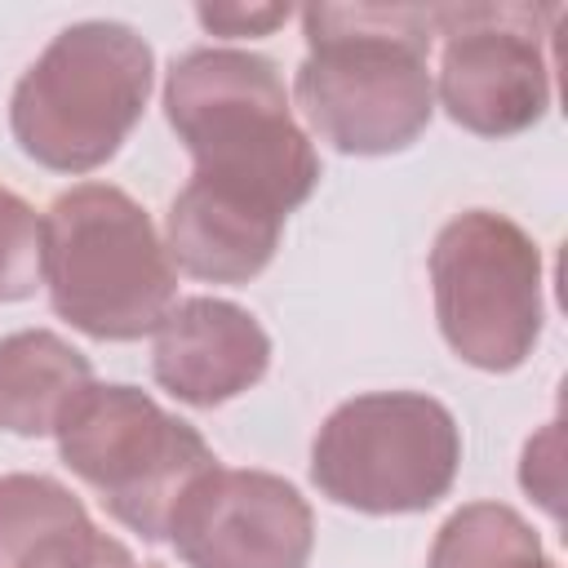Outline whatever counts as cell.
Wrapping results in <instances>:
<instances>
[{
  "label": "cell",
  "instance_id": "cell-1",
  "mask_svg": "<svg viewBox=\"0 0 568 568\" xmlns=\"http://www.w3.org/2000/svg\"><path fill=\"white\" fill-rule=\"evenodd\" d=\"M293 98L306 124L342 155H390L413 146L435 111L426 53L435 9L417 4H311Z\"/></svg>",
  "mask_w": 568,
  "mask_h": 568
},
{
  "label": "cell",
  "instance_id": "cell-10",
  "mask_svg": "<svg viewBox=\"0 0 568 568\" xmlns=\"http://www.w3.org/2000/svg\"><path fill=\"white\" fill-rule=\"evenodd\" d=\"M266 364V328L226 297H182L155 328L151 373L173 399L191 408H217L244 395L262 382Z\"/></svg>",
  "mask_w": 568,
  "mask_h": 568
},
{
  "label": "cell",
  "instance_id": "cell-13",
  "mask_svg": "<svg viewBox=\"0 0 568 568\" xmlns=\"http://www.w3.org/2000/svg\"><path fill=\"white\" fill-rule=\"evenodd\" d=\"M541 559L532 524L501 501H470L435 532L426 568H524Z\"/></svg>",
  "mask_w": 568,
  "mask_h": 568
},
{
  "label": "cell",
  "instance_id": "cell-7",
  "mask_svg": "<svg viewBox=\"0 0 568 568\" xmlns=\"http://www.w3.org/2000/svg\"><path fill=\"white\" fill-rule=\"evenodd\" d=\"M435 320L448 351L484 373L519 368L541 337V253L493 209L444 222L430 248Z\"/></svg>",
  "mask_w": 568,
  "mask_h": 568
},
{
  "label": "cell",
  "instance_id": "cell-17",
  "mask_svg": "<svg viewBox=\"0 0 568 568\" xmlns=\"http://www.w3.org/2000/svg\"><path fill=\"white\" fill-rule=\"evenodd\" d=\"M195 18L213 36H271L288 18V4H200Z\"/></svg>",
  "mask_w": 568,
  "mask_h": 568
},
{
  "label": "cell",
  "instance_id": "cell-11",
  "mask_svg": "<svg viewBox=\"0 0 568 568\" xmlns=\"http://www.w3.org/2000/svg\"><path fill=\"white\" fill-rule=\"evenodd\" d=\"M284 217L213 186L186 182L164 217V248L186 275L209 284H248L280 248Z\"/></svg>",
  "mask_w": 568,
  "mask_h": 568
},
{
  "label": "cell",
  "instance_id": "cell-18",
  "mask_svg": "<svg viewBox=\"0 0 568 568\" xmlns=\"http://www.w3.org/2000/svg\"><path fill=\"white\" fill-rule=\"evenodd\" d=\"M524 568H555V564H550V559L541 555V559H532V564H524Z\"/></svg>",
  "mask_w": 568,
  "mask_h": 568
},
{
  "label": "cell",
  "instance_id": "cell-4",
  "mask_svg": "<svg viewBox=\"0 0 568 568\" xmlns=\"http://www.w3.org/2000/svg\"><path fill=\"white\" fill-rule=\"evenodd\" d=\"M44 288L71 328L98 342H138L169 315L178 275L129 191L80 182L44 213Z\"/></svg>",
  "mask_w": 568,
  "mask_h": 568
},
{
  "label": "cell",
  "instance_id": "cell-12",
  "mask_svg": "<svg viewBox=\"0 0 568 568\" xmlns=\"http://www.w3.org/2000/svg\"><path fill=\"white\" fill-rule=\"evenodd\" d=\"M93 382L89 359L49 328L0 337V426L9 435H53L62 408Z\"/></svg>",
  "mask_w": 568,
  "mask_h": 568
},
{
  "label": "cell",
  "instance_id": "cell-8",
  "mask_svg": "<svg viewBox=\"0 0 568 568\" xmlns=\"http://www.w3.org/2000/svg\"><path fill=\"white\" fill-rule=\"evenodd\" d=\"M439 102L453 124L479 138L532 129L550 106V67L537 13L524 4H444L435 9Z\"/></svg>",
  "mask_w": 568,
  "mask_h": 568
},
{
  "label": "cell",
  "instance_id": "cell-2",
  "mask_svg": "<svg viewBox=\"0 0 568 568\" xmlns=\"http://www.w3.org/2000/svg\"><path fill=\"white\" fill-rule=\"evenodd\" d=\"M164 115L191 151V182L288 217L320 182V155L288 111L271 58L191 49L164 75Z\"/></svg>",
  "mask_w": 568,
  "mask_h": 568
},
{
  "label": "cell",
  "instance_id": "cell-3",
  "mask_svg": "<svg viewBox=\"0 0 568 568\" xmlns=\"http://www.w3.org/2000/svg\"><path fill=\"white\" fill-rule=\"evenodd\" d=\"M151 80L155 53L133 27L71 22L13 84V142L53 173H93L142 120Z\"/></svg>",
  "mask_w": 568,
  "mask_h": 568
},
{
  "label": "cell",
  "instance_id": "cell-9",
  "mask_svg": "<svg viewBox=\"0 0 568 568\" xmlns=\"http://www.w3.org/2000/svg\"><path fill=\"white\" fill-rule=\"evenodd\" d=\"M169 541L186 568H306L315 515L284 475L213 466L178 501Z\"/></svg>",
  "mask_w": 568,
  "mask_h": 568
},
{
  "label": "cell",
  "instance_id": "cell-6",
  "mask_svg": "<svg viewBox=\"0 0 568 568\" xmlns=\"http://www.w3.org/2000/svg\"><path fill=\"white\" fill-rule=\"evenodd\" d=\"M462 466L457 417L422 390H373L337 404L315 444V488L359 515H417L448 497Z\"/></svg>",
  "mask_w": 568,
  "mask_h": 568
},
{
  "label": "cell",
  "instance_id": "cell-14",
  "mask_svg": "<svg viewBox=\"0 0 568 568\" xmlns=\"http://www.w3.org/2000/svg\"><path fill=\"white\" fill-rule=\"evenodd\" d=\"M84 515V501L49 475H0V568H22L44 537Z\"/></svg>",
  "mask_w": 568,
  "mask_h": 568
},
{
  "label": "cell",
  "instance_id": "cell-16",
  "mask_svg": "<svg viewBox=\"0 0 568 568\" xmlns=\"http://www.w3.org/2000/svg\"><path fill=\"white\" fill-rule=\"evenodd\" d=\"M22 568H133V555L124 541L106 537L84 515V519L58 528L53 537H44Z\"/></svg>",
  "mask_w": 568,
  "mask_h": 568
},
{
  "label": "cell",
  "instance_id": "cell-5",
  "mask_svg": "<svg viewBox=\"0 0 568 568\" xmlns=\"http://www.w3.org/2000/svg\"><path fill=\"white\" fill-rule=\"evenodd\" d=\"M58 457L142 541H164L186 488L217 466L204 435L146 390L89 382L58 417Z\"/></svg>",
  "mask_w": 568,
  "mask_h": 568
},
{
  "label": "cell",
  "instance_id": "cell-19",
  "mask_svg": "<svg viewBox=\"0 0 568 568\" xmlns=\"http://www.w3.org/2000/svg\"><path fill=\"white\" fill-rule=\"evenodd\" d=\"M133 568H138V564H133ZM142 568H160V564H142Z\"/></svg>",
  "mask_w": 568,
  "mask_h": 568
},
{
  "label": "cell",
  "instance_id": "cell-15",
  "mask_svg": "<svg viewBox=\"0 0 568 568\" xmlns=\"http://www.w3.org/2000/svg\"><path fill=\"white\" fill-rule=\"evenodd\" d=\"M44 284V217L0 186V302H22Z\"/></svg>",
  "mask_w": 568,
  "mask_h": 568
}]
</instances>
